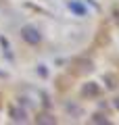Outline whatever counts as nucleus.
<instances>
[{
  "mask_svg": "<svg viewBox=\"0 0 119 125\" xmlns=\"http://www.w3.org/2000/svg\"><path fill=\"white\" fill-rule=\"evenodd\" d=\"M21 38L27 42V44H34V46L42 42V33H40L36 27H31V25H27V27L21 29Z\"/></svg>",
  "mask_w": 119,
  "mask_h": 125,
  "instance_id": "f257e3e1",
  "label": "nucleus"
},
{
  "mask_svg": "<svg viewBox=\"0 0 119 125\" xmlns=\"http://www.w3.org/2000/svg\"><path fill=\"white\" fill-rule=\"evenodd\" d=\"M69 9L73 10L77 17H84V15H86V6L79 4V2H75V0H71V2H69Z\"/></svg>",
  "mask_w": 119,
  "mask_h": 125,
  "instance_id": "f03ea898",
  "label": "nucleus"
},
{
  "mask_svg": "<svg viewBox=\"0 0 119 125\" xmlns=\"http://www.w3.org/2000/svg\"><path fill=\"white\" fill-rule=\"evenodd\" d=\"M84 94H86V96H96V94H98V85H96V83L84 85Z\"/></svg>",
  "mask_w": 119,
  "mask_h": 125,
  "instance_id": "7ed1b4c3",
  "label": "nucleus"
},
{
  "mask_svg": "<svg viewBox=\"0 0 119 125\" xmlns=\"http://www.w3.org/2000/svg\"><path fill=\"white\" fill-rule=\"evenodd\" d=\"M11 117H13V121H25V113L19 108H11Z\"/></svg>",
  "mask_w": 119,
  "mask_h": 125,
  "instance_id": "20e7f679",
  "label": "nucleus"
},
{
  "mask_svg": "<svg viewBox=\"0 0 119 125\" xmlns=\"http://www.w3.org/2000/svg\"><path fill=\"white\" fill-rule=\"evenodd\" d=\"M38 123H57V121H54V117H50V115H40Z\"/></svg>",
  "mask_w": 119,
  "mask_h": 125,
  "instance_id": "39448f33",
  "label": "nucleus"
},
{
  "mask_svg": "<svg viewBox=\"0 0 119 125\" xmlns=\"http://www.w3.org/2000/svg\"><path fill=\"white\" fill-rule=\"evenodd\" d=\"M92 121H94V123H109V121H107V117H102V115H94Z\"/></svg>",
  "mask_w": 119,
  "mask_h": 125,
  "instance_id": "423d86ee",
  "label": "nucleus"
},
{
  "mask_svg": "<svg viewBox=\"0 0 119 125\" xmlns=\"http://www.w3.org/2000/svg\"><path fill=\"white\" fill-rule=\"evenodd\" d=\"M115 106H117V108H119V98H115Z\"/></svg>",
  "mask_w": 119,
  "mask_h": 125,
  "instance_id": "0eeeda50",
  "label": "nucleus"
}]
</instances>
